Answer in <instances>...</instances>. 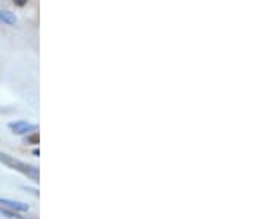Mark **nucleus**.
Instances as JSON below:
<instances>
[{
    "instance_id": "nucleus-1",
    "label": "nucleus",
    "mask_w": 266,
    "mask_h": 219,
    "mask_svg": "<svg viewBox=\"0 0 266 219\" xmlns=\"http://www.w3.org/2000/svg\"><path fill=\"white\" fill-rule=\"evenodd\" d=\"M0 162L3 165H6L7 168L25 175L28 179H31L33 182H38V178H40V172H38V168L33 166V165H28L25 162H21L6 153H0Z\"/></svg>"
},
{
    "instance_id": "nucleus-2",
    "label": "nucleus",
    "mask_w": 266,
    "mask_h": 219,
    "mask_svg": "<svg viewBox=\"0 0 266 219\" xmlns=\"http://www.w3.org/2000/svg\"><path fill=\"white\" fill-rule=\"evenodd\" d=\"M9 129L15 135H28V133H34V131H37L38 126L31 125V123H28L25 120H18V122L9 123Z\"/></svg>"
},
{
    "instance_id": "nucleus-3",
    "label": "nucleus",
    "mask_w": 266,
    "mask_h": 219,
    "mask_svg": "<svg viewBox=\"0 0 266 219\" xmlns=\"http://www.w3.org/2000/svg\"><path fill=\"white\" fill-rule=\"evenodd\" d=\"M0 206L9 209V211H12V212H16V214H19V212H28V209H30L27 203L15 202V200H9V199H3V197H0Z\"/></svg>"
},
{
    "instance_id": "nucleus-4",
    "label": "nucleus",
    "mask_w": 266,
    "mask_h": 219,
    "mask_svg": "<svg viewBox=\"0 0 266 219\" xmlns=\"http://www.w3.org/2000/svg\"><path fill=\"white\" fill-rule=\"evenodd\" d=\"M18 22V16L7 10V9H0V24H4V25H15Z\"/></svg>"
},
{
    "instance_id": "nucleus-5",
    "label": "nucleus",
    "mask_w": 266,
    "mask_h": 219,
    "mask_svg": "<svg viewBox=\"0 0 266 219\" xmlns=\"http://www.w3.org/2000/svg\"><path fill=\"white\" fill-rule=\"evenodd\" d=\"M0 214L10 219H27V218H22V217H21V215H18L16 212H12V211H9V209L3 208V206H0Z\"/></svg>"
},
{
    "instance_id": "nucleus-6",
    "label": "nucleus",
    "mask_w": 266,
    "mask_h": 219,
    "mask_svg": "<svg viewBox=\"0 0 266 219\" xmlns=\"http://www.w3.org/2000/svg\"><path fill=\"white\" fill-rule=\"evenodd\" d=\"M38 141H40V138H38V132H34V133L28 135V136L24 139V142H25V144H33V145H37V144H38Z\"/></svg>"
},
{
    "instance_id": "nucleus-7",
    "label": "nucleus",
    "mask_w": 266,
    "mask_h": 219,
    "mask_svg": "<svg viewBox=\"0 0 266 219\" xmlns=\"http://www.w3.org/2000/svg\"><path fill=\"white\" fill-rule=\"evenodd\" d=\"M15 3H16V4H18V6H24V4H25V3H27V1H25V0H16V1H15Z\"/></svg>"
}]
</instances>
